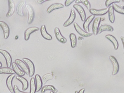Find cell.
Here are the masks:
<instances>
[{
  "instance_id": "1",
  "label": "cell",
  "mask_w": 124,
  "mask_h": 93,
  "mask_svg": "<svg viewBox=\"0 0 124 93\" xmlns=\"http://www.w3.org/2000/svg\"><path fill=\"white\" fill-rule=\"evenodd\" d=\"M23 61L26 64L29 70V76L30 77H32L34 75L35 72V68L34 65L29 59L27 58H23Z\"/></svg>"
},
{
  "instance_id": "2",
  "label": "cell",
  "mask_w": 124,
  "mask_h": 93,
  "mask_svg": "<svg viewBox=\"0 0 124 93\" xmlns=\"http://www.w3.org/2000/svg\"><path fill=\"white\" fill-rule=\"evenodd\" d=\"M109 59L112 63L113 65V71L112 75L114 76L116 75L119 70V65L117 60L114 56L111 55L109 56Z\"/></svg>"
},
{
  "instance_id": "3",
  "label": "cell",
  "mask_w": 124,
  "mask_h": 93,
  "mask_svg": "<svg viewBox=\"0 0 124 93\" xmlns=\"http://www.w3.org/2000/svg\"><path fill=\"white\" fill-rule=\"evenodd\" d=\"M26 8L28 11V20L27 23L29 24H30L32 23L34 19L35 13L33 8L29 4H26Z\"/></svg>"
},
{
  "instance_id": "4",
  "label": "cell",
  "mask_w": 124,
  "mask_h": 93,
  "mask_svg": "<svg viewBox=\"0 0 124 93\" xmlns=\"http://www.w3.org/2000/svg\"><path fill=\"white\" fill-rule=\"evenodd\" d=\"M73 7L77 10L80 16L81 20L83 22L85 21L86 19V14L83 7L78 4H75L73 6Z\"/></svg>"
},
{
  "instance_id": "5",
  "label": "cell",
  "mask_w": 124,
  "mask_h": 93,
  "mask_svg": "<svg viewBox=\"0 0 124 93\" xmlns=\"http://www.w3.org/2000/svg\"><path fill=\"white\" fill-rule=\"evenodd\" d=\"M0 26L3 31L4 39L8 38L10 36V29L8 24L3 21H0Z\"/></svg>"
},
{
  "instance_id": "6",
  "label": "cell",
  "mask_w": 124,
  "mask_h": 93,
  "mask_svg": "<svg viewBox=\"0 0 124 93\" xmlns=\"http://www.w3.org/2000/svg\"><path fill=\"white\" fill-rule=\"evenodd\" d=\"M0 53L5 57L6 60L7 67H10L12 64V58L10 54L7 51L4 49H0Z\"/></svg>"
},
{
  "instance_id": "7",
  "label": "cell",
  "mask_w": 124,
  "mask_h": 93,
  "mask_svg": "<svg viewBox=\"0 0 124 93\" xmlns=\"http://www.w3.org/2000/svg\"><path fill=\"white\" fill-rule=\"evenodd\" d=\"M74 26L75 30L80 35L83 37H88L93 35V33H92L87 32L83 30L77 23L75 22L74 23Z\"/></svg>"
},
{
  "instance_id": "8",
  "label": "cell",
  "mask_w": 124,
  "mask_h": 93,
  "mask_svg": "<svg viewBox=\"0 0 124 93\" xmlns=\"http://www.w3.org/2000/svg\"><path fill=\"white\" fill-rule=\"evenodd\" d=\"M101 21V18L100 17H97L94 19L92 25V31L94 35H96L98 33L99 27L100 23Z\"/></svg>"
},
{
  "instance_id": "9",
  "label": "cell",
  "mask_w": 124,
  "mask_h": 93,
  "mask_svg": "<svg viewBox=\"0 0 124 93\" xmlns=\"http://www.w3.org/2000/svg\"><path fill=\"white\" fill-rule=\"evenodd\" d=\"M76 14L75 11L74 9L72 8L71 10V13H70V16L69 19L67 20L64 22L63 24V26L64 27H67L71 24L76 18Z\"/></svg>"
},
{
  "instance_id": "10",
  "label": "cell",
  "mask_w": 124,
  "mask_h": 93,
  "mask_svg": "<svg viewBox=\"0 0 124 93\" xmlns=\"http://www.w3.org/2000/svg\"><path fill=\"white\" fill-rule=\"evenodd\" d=\"M54 33L56 39L59 42L62 44H65L66 43L67 40L62 35L59 28L57 27L55 28L54 29Z\"/></svg>"
},
{
  "instance_id": "11",
  "label": "cell",
  "mask_w": 124,
  "mask_h": 93,
  "mask_svg": "<svg viewBox=\"0 0 124 93\" xmlns=\"http://www.w3.org/2000/svg\"><path fill=\"white\" fill-rule=\"evenodd\" d=\"M108 9L107 8L99 10L92 8L90 9L89 11L91 14L94 16H102L108 12Z\"/></svg>"
},
{
  "instance_id": "12",
  "label": "cell",
  "mask_w": 124,
  "mask_h": 93,
  "mask_svg": "<svg viewBox=\"0 0 124 93\" xmlns=\"http://www.w3.org/2000/svg\"><path fill=\"white\" fill-rule=\"evenodd\" d=\"M8 11L6 15V17L8 18L14 14L16 10L15 3L13 0H8Z\"/></svg>"
},
{
  "instance_id": "13",
  "label": "cell",
  "mask_w": 124,
  "mask_h": 93,
  "mask_svg": "<svg viewBox=\"0 0 124 93\" xmlns=\"http://www.w3.org/2000/svg\"><path fill=\"white\" fill-rule=\"evenodd\" d=\"M39 30V28L37 27H30L27 28L24 32V40L27 41L29 39L30 35L32 33Z\"/></svg>"
},
{
  "instance_id": "14",
  "label": "cell",
  "mask_w": 124,
  "mask_h": 93,
  "mask_svg": "<svg viewBox=\"0 0 124 93\" xmlns=\"http://www.w3.org/2000/svg\"><path fill=\"white\" fill-rule=\"evenodd\" d=\"M15 76H16L15 74L10 75L6 79V83L7 87L9 91L11 93H13L14 92V87L13 86V81Z\"/></svg>"
},
{
  "instance_id": "15",
  "label": "cell",
  "mask_w": 124,
  "mask_h": 93,
  "mask_svg": "<svg viewBox=\"0 0 124 93\" xmlns=\"http://www.w3.org/2000/svg\"><path fill=\"white\" fill-rule=\"evenodd\" d=\"M95 16L91 15L88 16L85 20L83 24V28L85 32H90L89 25L91 23L95 18Z\"/></svg>"
},
{
  "instance_id": "16",
  "label": "cell",
  "mask_w": 124,
  "mask_h": 93,
  "mask_svg": "<svg viewBox=\"0 0 124 93\" xmlns=\"http://www.w3.org/2000/svg\"><path fill=\"white\" fill-rule=\"evenodd\" d=\"M15 62L22 69V70L26 74L29 75V70L27 65L22 60L20 59H16Z\"/></svg>"
},
{
  "instance_id": "17",
  "label": "cell",
  "mask_w": 124,
  "mask_h": 93,
  "mask_svg": "<svg viewBox=\"0 0 124 93\" xmlns=\"http://www.w3.org/2000/svg\"><path fill=\"white\" fill-rule=\"evenodd\" d=\"M40 33L42 36L46 40H52V36L47 32L45 25H42L40 29Z\"/></svg>"
},
{
  "instance_id": "18",
  "label": "cell",
  "mask_w": 124,
  "mask_h": 93,
  "mask_svg": "<svg viewBox=\"0 0 124 93\" xmlns=\"http://www.w3.org/2000/svg\"><path fill=\"white\" fill-rule=\"evenodd\" d=\"M64 7V5L60 3H54L50 6L48 8L46 11H47V13L50 14L55 9L62 8H63Z\"/></svg>"
},
{
  "instance_id": "19",
  "label": "cell",
  "mask_w": 124,
  "mask_h": 93,
  "mask_svg": "<svg viewBox=\"0 0 124 93\" xmlns=\"http://www.w3.org/2000/svg\"><path fill=\"white\" fill-rule=\"evenodd\" d=\"M12 67L15 73L17 74V75L19 76H22V77H23V76L25 75L26 73L23 70H21L18 65L16 62H13L12 63Z\"/></svg>"
},
{
  "instance_id": "20",
  "label": "cell",
  "mask_w": 124,
  "mask_h": 93,
  "mask_svg": "<svg viewBox=\"0 0 124 93\" xmlns=\"http://www.w3.org/2000/svg\"><path fill=\"white\" fill-rule=\"evenodd\" d=\"M16 78L22 83V90L23 91H26L28 89L29 85V82L27 80L23 77L18 76H16Z\"/></svg>"
},
{
  "instance_id": "21",
  "label": "cell",
  "mask_w": 124,
  "mask_h": 93,
  "mask_svg": "<svg viewBox=\"0 0 124 93\" xmlns=\"http://www.w3.org/2000/svg\"><path fill=\"white\" fill-rule=\"evenodd\" d=\"M105 37L112 43L114 49L115 50H117L119 47V43L115 37L111 35H106Z\"/></svg>"
},
{
  "instance_id": "22",
  "label": "cell",
  "mask_w": 124,
  "mask_h": 93,
  "mask_svg": "<svg viewBox=\"0 0 124 93\" xmlns=\"http://www.w3.org/2000/svg\"><path fill=\"white\" fill-rule=\"evenodd\" d=\"M35 82L37 87V92L39 91L42 88L43 82L40 76L36 74L35 76Z\"/></svg>"
},
{
  "instance_id": "23",
  "label": "cell",
  "mask_w": 124,
  "mask_h": 93,
  "mask_svg": "<svg viewBox=\"0 0 124 93\" xmlns=\"http://www.w3.org/2000/svg\"><path fill=\"white\" fill-rule=\"evenodd\" d=\"M108 31L112 32L114 31V28L112 27V26L109 25H102L99 28L98 33L100 34L103 31Z\"/></svg>"
},
{
  "instance_id": "24",
  "label": "cell",
  "mask_w": 124,
  "mask_h": 93,
  "mask_svg": "<svg viewBox=\"0 0 124 93\" xmlns=\"http://www.w3.org/2000/svg\"><path fill=\"white\" fill-rule=\"evenodd\" d=\"M47 91H53L55 93H56L58 92V90L54 86L51 85H47L44 86L42 87L41 89V93H45V92Z\"/></svg>"
},
{
  "instance_id": "25",
  "label": "cell",
  "mask_w": 124,
  "mask_h": 93,
  "mask_svg": "<svg viewBox=\"0 0 124 93\" xmlns=\"http://www.w3.org/2000/svg\"><path fill=\"white\" fill-rule=\"evenodd\" d=\"M108 9L109 19L111 23H114L115 20V17L113 7L112 6H110Z\"/></svg>"
},
{
  "instance_id": "26",
  "label": "cell",
  "mask_w": 124,
  "mask_h": 93,
  "mask_svg": "<svg viewBox=\"0 0 124 93\" xmlns=\"http://www.w3.org/2000/svg\"><path fill=\"white\" fill-rule=\"evenodd\" d=\"M26 4V2L24 1H21L19 3L18 5L17 6V8H16V12L17 14L21 16H24V14L23 12V7Z\"/></svg>"
},
{
  "instance_id": "27",
  "label": "cell",
  "mask_w": 124,
  "mask_h": 93,
  "mask_svg": "<svg viewBox=\"0 0 124 93\" xmlns=\"http://www.w3.org/2000/svg\"><path fill=\"white\" fill-rule=\"evenodd\" d=\"M15 72L13 69L8 67L1 68H0V74H15Z\"/></svg>"
},
{
  "instance_id": "28",
  "label": "cell",
  "mask_w": 124,
  "mask_h": 93,
  "mask_svg": "<svg viewBox=\"0 0 124 93\" xmlns=\"http://www.w3.org/2000/svg\"><path fill=\"white\" fill-rule=\"evenodd\" d=\"M34 78H31L30 81V92L29 93H35L37 92V87Z\"/></svg>"
},
{
  "instance_id": "29",
  "label": "cell",
  "mask_w": 124,
  "mask_h": 93,
  "mask_svg": "<svg viewBox=\"0 0 124 93\" xmlns=\"http://www.w3.org/2000/svg\"><path fill=\"white\" fill-rule=\"evenodd\" d=\"M70 39L71 41V46L72 48H75L77 44V38L76 35L74 33H71L70 35Z\"/></svg>"
},
{
  "instance_id": "30",
  "label": "cell",
  "mask_w": 124,
  "mask_h": 93,
  "mask_svg": "<svg viewBox=\"0 0 124 93\" xmlns=\"http://www.w3.org/2000/svg\"><path fill=\"white\" fill-rule=\"evenodd\" d=\"M53 78V76L50 73H47L44 75L42 78L43 84H45L47 81L52 80Z\"/></svg>"
},
{
  "instance_id": "31",
  "label": "cell",
  "mask_w": 124,
  "mask_h": 93,
  "mask_svg": "<svg viewBox=\"0 0 124 93\" xmlns=\"http://www.w3.org/2000/svg\"><path fill=\"white\" fill-rule=\"evenodd\" d=\"M112 7L114 10L116 12H117L124 15V9L123 8H121L116 3H114L112 4Z\"/></svg>"
},
{
  "instance_id": "32",
  "label": "cell",
  "mask_w": 124,
  "mask_h": 93,
  "mask_svg": "<svg viewBox=\"0 0 124 93\" xmlns=\"http://www.w3.org/2000/svg\"><path fill=\"white\" fill-rule=\"evenodd\" d=\"M120 1V0H107L105 1V5L107 7H108L111 4L116 3H119Z\"/></svg>"
},
{
  "instance_id": "33",
  "label": "cell",
  "mask_w": 124,
  "mask_h": 93,
  "mask_svg": "<svg viewBox=\"0 0 124 93\" xmlns=\"http://www.w3.org/2000/svg\"><path fill=\"white\" fill-rule=\"evenodd\" d=\"M83 4L86 7L88 10H90L91 9V4L87 0H81V3Z\"/></svg>"
},
{
  "instance_id": "34",
  "label": "cell",
  "mask_w": 124,
  "mask_h": 93,
  "mask_svg": "<svg viewBox=\"0 0 124 93\" xmlns=\"http://www.w3.org/2000/svg\"><path fill=\"white\" fill-rule=\"evenodd\" d=\"M14 93H29L28 92H22L20 91L18 88V86L16 85H15L14 86Z\"/></svg>"
},
{
  "instance_id": "35",
  "label": "cell",
  "mask_w": 124,
  "mask_h": 93,
  "mask_svg": "<svg viewBox=\"0 0 124 93\" xmlns=\"http://www.w3.org/2000/svg\"><path fill=\"white\" fill-rule=\"evenodd\" d=\"M74 1V0H67L65 1L64 5L66 7L69 6Z\"/></svg>"
},
{
  "instance_id": "36",
  "label": "cell",
  "mask_w": 124,
  "mask_h": 93,
  "mask_svg": "<svg viewBox=\"0 0 124 93\" xmlns=\"http://www.w3.org/2000/svg\"><path fill=\"white\" fill-rule=\"evenodd\" d=\"M46 1H47L46 0H39L37 1V3L39 4H42L44 2Z\"/></svg>"
},
{
  "instance_id": "37",
  "label": "cell",
  "mask_w": 124,
  "mask_h": 93,
  "mask_svg": "<svg viewBox=\"0 0 124 93\" xmlns=\"http://www.w3.org/2000/svg\"><path fill=\"white\" fill-rule=\"evenodd\" d=\"M120 39L122 40V43L123 46V48L124 49V37L123 36H121L120 37Z\"/></svg>"
},
{
  "instance_id": "38",
  "label": "cell",
  "mask_w": 124,
  "mask_h": 93,
  "mask_svg": "<svg viewBox=\"0 0 124 93\" xmlns=\"http://www.w3.org/2000/svg\"><path fill=\"white\" fill-rule=\"evenodd\" d=\"M85 89L82 88V89H80L79 91V92H78V93H84L85 92Z\"/></svg>"
},
{
  "instance_id": "39",
  "label": "cell",
  "mask_w": 124,
  "mask_h": 93,
  "mask_svg": "<svg viewBox=\"0 0 124 93\" xmlns=\"http://www.w3.org/2000/svg\"><path fill=\"white\" fill-rule=\"evenodd\" d=\"M75 3L76 4H79L81 3V0H77L75 1Z\"/></svg>"
},
{
  "instance_id": "40",
  "label": "cell",
  "mask_w": 124,
  "mask_h": 93,
  "mask_svg": "<svg viewBox=\"0 0 124 93\" xmlns=\"http://www.w3.org/2000/svg\"><path fill=\"white\" fill-rule=\"evenodd\" d=\"M0 68H2V62H0Z\"/></svg>"
},
{
  "instance_id": "41",
  "label": "cell",
  "mask_w": 124,
  "mask_h": 93,
  "mask_svg": "<svg viewBox=\"0 0 124 93\" xmlns=\"http://www.w3.org/2000/svg\"><path fill=\"white\" fill-rule=\"evenodd\" d=\"M50 93H55V92H54L53 91H50Z\"/></svg>"
},
{
  "instance_id": "42",
  "label": "cell",
  "mask_w": 124,
  "mask_h": 93,
  "mask_svg": "<svg viewBox=\"0 0 124 93\" xmlns=\"http://www.w3.org/2000/svg\"><path fill=\"white\" fill-rule=\"evenodd\" d=\"M123 8L124 9V6H123Z\"/></svg>"
},
{
  "instance_id": "43",
  "label": "cell",
  "mask_w": 124,
  "mask_h": 93,
  "mask_svg": "<svg viewBox=\"0 0 124 93\" xmlns=\"http://www.w3.org/2000/svg\"></svg>"
}]
</instances>
